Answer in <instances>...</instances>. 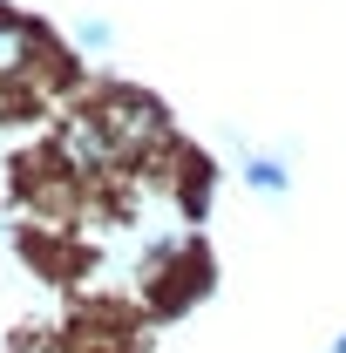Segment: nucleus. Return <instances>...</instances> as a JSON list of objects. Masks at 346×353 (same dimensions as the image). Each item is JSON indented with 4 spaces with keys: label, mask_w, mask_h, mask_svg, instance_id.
<instances>
[{
    "label": "nucleus",
    "mask_w": 346,
    "mask_h": 353,
    "mask_svg": "<svg viewBox=\"0 0 346 353\" xmlns=\"http://www.w3.org/2000/svg\"><path fill=\"white\" fill-rule=\"evenodd\" d=\"M34 28L28 21H14V14H0V75H21L28 61H34Z\"/></svg>",
    "instance_id": "obj_1"
},
{
    "label": "nucleus",
    "mask_w": 346,
    "mask_h": 353,
    "mask_svg": "<svg viewBox=\"0 0 346 353\" xmlns=\"http://www.w3.org/2000/svg\"><path fill=\"white\" fill-rule=\"evenodd\" d=\"M75 34H82L88 48H109V21H82V28H75Z\"/></svg>",
    "instance_id": "obj_3"
},
{
    "label": "nucleus",
    "mask_w": 346,
    "mask_h": 353,
    "mask_svg": "<svg viewBox=\"0 0 346 353\" xmlns=\"http://www.w3.org/2000/svg\"><path fill=\"white\" fill-rule=\"evenodd\" d=\"M245 176H252V190H285V163H272V157H252Z\"/></svg>",
    "instance_id": "obj_2"
}]
</instances>
